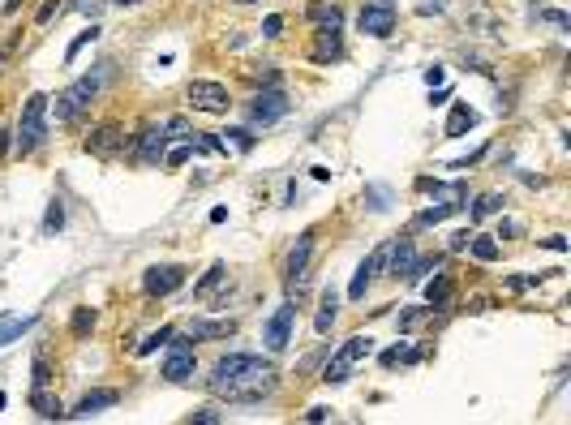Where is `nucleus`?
<instances>
[{
    "label": "nucleus",
    "instance_id": "72a5a7b5",
    "mask_svg": "<svg viewBox=\"0 0 571 425\" xmlns=\"http://www.w3.org/2000/svg\"><path fill=\"white\" fill-rule=\"evenodd\" d=\"M61 228H65V206L52 202L47 206V220H43V232H61Z\"/></svg>",
    "mask_w": 571,
    "mask_h": 425
},
{
    "label": "nucleus",
    "instance_id": "f8f14e48",
    "mask_svg": "<svg viewBox=\"0 0 571 425\" xmlns=\"http://www.w3.org/2000/svg\"><path fill=\"white\" fill-rule=\"evenodd\" d=\"M309 61H314V65H335V61H344V35H339V30H318L314 43H309Z\"/></svg>",
    "mask_w": 571,
    "mask_h": 425
},
{
    "label": "nucleus",
    "instance_id": "1a4fd4ad",
    "mask_svg": "<svg viewBox=\"0 0 571 425\" xmlns=\"http://www.w3.org/2000/svg\"><path fill=\"white\" fill-rule=\"evenodd\" d=\"M356 26H361V35H374V39H387V35L395 30V9L387 5V0H374V5H366V9H361Z\"/></svg>",
    "mask_w": 571,
    "mask_h": 425
},
{
    "label": "nucleus",
    "instance_id": "9d476101",
    "mask_svg": "<svg viewBox=\"0 0 571 425\" xmlns=\"http://www.w3.org/2000/svg\"><path fill=\"white\" fill-rule=\"evenodd\" d=\"M133 146H138V159H142V164H160L172 142H168V129H164V125H146V129L133 138Z\"/></svg>",
    "mask_w": 571,
    "mask_h": 425
},
{
    "label": "nucleus",
    "instance_id": "09e8293b",
    "mask_svg": "<svg viewBox=\"0 0 571 425\" xmlns=\"http://www.w3.org/2000/svg\"><path fill=\"white\" fill-rule=\"evenodd\" d=\"M520 232H524V228L515 224V220H503V228H498V237H503V241H511V237H520Z\"/></svg>",
    "mask_w": 571,
    "mask_h": 425
},
{
    "label": "nucleus",
    "instance_id": "c03bdc74",
    "mask_svg": "<svg viewBox=\"0 0 571 425\" xmlns=\"http://www.w3.org/2000/svg\"><path fill=\"white\" fill-rule=\"evenodd\" d=\"M280 30H284V18H280V13H271V18L263 22V35H267V39H275Z\"/></svg>",
    "mask_w": 571,
    "mask_h": 425
},
{
    "label": "nucleus",
    "instance_id": "39448f33",
    "mask_svg": "<svg viewBox=\"0 0 571 425\" xmlns=\"http://www.w3.org/2000/svg\"><path fill=\"white\" fill-rule=\"evenodd\" d=\"M185 99H189V108H193V112H211V116L228 112V103H232V99H228V86H224V82H211V78L189 82Z\"/></svg>",
    "mask_w": 571,
    "mask_h": 425
},
{
    "label": "nucleus",
    "instance_id": "2eb2a0df",
    "mask_svg": "<svg viewBox=\"0 0 571 425\" xmlns=\"http://www.w3.org/2000/svg\"><path fill=\"white\" fill-rule=\"evenodd\" d=\"M232 331H236L232 318H202V323L189 327V340H193V344H202V340H224V335H232Z\"/></svg>",
    "mask_w": 571,
    "mask_h": 425
},
{
    "label": "nucleus",
    "instance_id": "aec40b11",
    "mask_svg": "<svg viewBox=\"0 0 571 425\" xmlns=\"http://www.w3.org/2000/svg\"><path fill=\"white\" fill-rule=\"evenodd\" d=\"M121 395L116 391H90V395H82L78 404H73V417L82 421V417H90V412H99V408H112Z\"/></svg>",
    "mask_w": 571,
    "mask_h": 425
},
{
    "label": "nucleus",
    "instance_id": "864d4df0",
    "mask_svg": "<svg viewBox=\"0 0 571 425\" xmlns=\"http://www.w3.org/2000/svg\"><path fill=\"white\" fill-rule=\"evenodd\" d=\"M546 249H554V253H567V241H563V237H550V241H546Z\"/></svg>",
    "mask_w": 571,
    "mask_h": 425
},
{
    "label": "nucleus",
    "instance_id": "3c124183",
    "mask_svg": "<svg viewBox=\"0 0 571 425\" xmlns=\"http://www.w3.org/2000/svg\"><path fill=\"white\" fill-rule=\"evenodd\" d=\"M253 82H258V86H267V90H271V86L280 82V69H267V73H258Z\"/></svg>",
    "mask_w": 571,
    "mask_h": 425
},
{
    "label": "nucleus",
    "instance_id": "0eeeda50",
    "mask_svg": "<svg viewBox=\"0 0 571 425\" xmlns=\"http://www.w3.org/2000/svg\"><path fill=\"white\" fill-rule=\"evenodd\" d=\"M125 146H133V138H129L121 125H95V129L86 133V142H82L86 155H103V159H108V155H121Z\"/></svg>",
    "mask_w": 571,
    "mask_h": 425
},
{
    "label": "nucleus",
    "instance_id": "79ce46f5",
    "mask_svg": "<svg viewBox=\"0 0 571 425\" xmlns=\"http://www.w3.org/2000/svg\"><path fill=\"white\" fill-rule=\"evenodd\" d=\"M61 9H65V5H61V0H47V5L39 9V18H35V22H39V26H47L52 18H56V13H61Z\"/></svg>",
    "mask_w": 571,
    "mask_h": 425
},
{
    "label": "nucleus",
    "instance_id": "c85d7f7f",
    "mask_svg": "<svg viewBox=\"0 0 571 425\" xmlns=\"http://www.w3.org/2000/svg\"><path fill=\"white\" fill-rule=\"evenodd\" d=\"M370 280H374V267H370V258L356 267V275H352V284H348V301H361L366 297V288H370Z\"/></svg>",
    "mask_w": 571,
    "mask_h": 425
},
{
    "label": "nucleus",
    "instance_id": "a19ab883",
    "mask_svg": "<svg viewBox=\"0 0 571 425\" xmlns=\"http://www.w3.org/2000/svg\"><path fill=\"white\" fill-rule=\"evenodd\" d=\"M73 9H78L82 18H99V13H103V0H73Z\"/></svg>",
    "mask_w": 571,
    "mask_h": 425
},
{
    "label": "nucleus",
    "instance_id": "4be33fe9",
    "mask_svg": "<svg viewBox=\"0 0 571 425\" xmlns=\"http://www.w3.org/2000/svg\"><path fill=\"white\" fill-rule=\"evenodd\" d=\"M30 408H35L39 417H47V421H61V417H65L61 400L52 395V391H30Z\"/></svg>",
    "mask_w": 571,
    "mask_h": 425
},
{
    "label": "nucleus",
    "instance_id": "7ed1b4c3",
    "mask_svg": "<svg viewBox=\"0 0 571 425\" xmlns=\"http://www.w3.org/2000/svg\"><path fill=\"white\" fill-rule=\"evenodd\" d=\"M103 73V69H99ZM99 73H86V78H78L73 86H65L61 95H56V103H52V116L56 121H73L78 112H86L90 108V99L99 95V86H103V78Z\"/></svg>",
    "mask_w": 571,
    "mask_h": 425
},
{
    "label": "nucleus",
    "instance_id": "5fc2aeb1",
    "mask_svg": "<svg viewBox=\"0 0 571 425\" xmlns=\"http://www.w3.org/2000/svg\"><path fill=\"white\" fill-rule=\"evenodd\" d=\"M430 99H434V103H447V99H451V90H447V86H438V90H430Z\"/></svg>",
    "mask_w": 571,
    "mask_h": 425
},
{
    "label": "nucleus",
    "instance_id": "f704fd0d",
    "mask_svg": "<svg viewBox=\"0 0 571 425\" xmlns=\"http://www.w3.org/2000/svg\"><path fill=\"white\" fill-rule=\"evenodd\" d=\"M189 150H193V146H189V138H185V142H172V150L164 155V164H168V168H181L185 159H189Z\"/></svg>",
    "mask_w": 571,
    "mask_h": 425
},
{
    "label": "nucleus",
    "instance_id": "b1692460",
    "mask_svg": "<svg viewBox=\"0 0 571 425\" xmlns=\"http://www.w3.org/2000/svg\"><path fill=\"white\" fill-rule=\"evenodd\" d=\"M451 292H455V280H451V275H434V280L426 284V301H430V305H447Z\"/></svg>",
    "mask_w": 571,
    "mask_h": 425
},
{
    "label": "nucleus",
    "instance_id": "37998d69",
    "mask_svg": "<svg viewBox=\"0 0 571 425\" xmlns=\"http://www.w3.org/2000/svg\"><path fill=\"white\" fill-rule=\"evenodd\" d=\"M189 425H220V412H215V408H202V412L189 417Z\"/></svg>",
    "mask_w": 571,
    "mask_h": 425
},
{
    "label": "nucleus",
    "instance_id": "7c9ffc66",
    "mask_svg": "<svg viewBox=\"0 0 571 425\" xmlns=\"http://www.w3.org/2000/svg\"><path fill=\"white\" fill-rule=\"evenodd\" d=\"M331 327H335V292H327V297H323L318 318H314V331H318V335H327Z\"/></svg>",
    "mask_w": 571,
    "mask_h": 425
},
{
    "label": "nucleus",
    "instance_id": "49530a36",
    "mask_svg": "<svg viewBox=\"0 0 571 425\" xmlns=\"http://www.w3.org/2000/svg\"><path fill=\"white\" fill-rule=\"evenodd\" d=\"M417 13H426V18L434 13V18H438V13H443V0H417Z\"/></svg>",
    "mask_w": 571,
    "mask_h": 425
},
{
    "label": "nucleus",
    "instance_id": "20e7f679",
    "mask_svg": "<svg viewBox=\"0 0 571 425\" xmlns=\"http://www.w3.org/2000/svg\"><path fill=\"white\" fill-rule=\"evenodd\" d=\"M185 280H189V271L181 267V262H160V267L142 271V292L146 297H172Z\"/></svg>",
    "mask_w": 571,
    "mask_h": 425
},
{
    "label": "nucleus",
    "instance_id": "6ab92c4d",
    "mask_svg": "<svg viewBox=\"0 0 571 425\" xmlns=\"http://www.w3.org/2000/svg\"><path fill=\"white\" fill-rule=\"evenodd\" d=\"M309 22H314L318 30H339L344 26V9L335 5V0H331V5H327V0H318V5L309 9Z\"/></svg>",
    "mask_w": 571,
    "mask_h": 425
},
{
    "label": "nucleus",
    "instance_id": "e433bc0d",
    "mask_svg": "<svg viewBox=\"0 0 571 425\" xmlns=\"http://www.w3.org/2000/svg\"><path fill=\"white\" fill-rule=\"evenodd\" d=\"M421 313H426V309H417V305H408V309H399V318H395V327H399V331H412V327L421 323Z\"/></svg>",
    "mask_w": 571,
    "mask_h": 425
},
{
    "label": "nucleus",
    "instance_id": "4468645a",
    "mask_svg": "<svg viewBox=\"0 0 571 425\" xmlns=\"http://www.w3.org/2000/svg\"><path fill=\"white\" fill-rule=\"evenodd\" d=\"M193 369H198L193 348H172V352H168V361H164V383H189V378H193Z\"/></svg>",
    "mask_w": 571,
    "mask_h": 425
},
{
    "label": "nucleus",
    "instance_id": "a211bd4d",
    "mask_svg": "<svg viewBox=\"0 0 571 425\" xmlns=\"http://www.w3.org/2000/svg\"><path fill=\"white\" fill-rule=\"evenodd\" d=\"M30 327H35V313H5L0 318V348L13 344L18 335H26Z\"/></svg>",
    "mask_w": 571,
    "mask_h": 425
},
{
    "label": "nucleus",
    "instance_id": "6e6d98bb",
    "mask_svg": "<svg viewBox=\"0 0 571 425\" xmlns=\"http://www.w3.org/2000/svg\"><path fill=\"white\" fill-rule=\"evenodd\" d=\"M22 9V0H5V13H18Z\"/></svg>",
    "mask_w": 571,
    "mask_h": 425
},
{
    "label": "nucleus",
    "instance_id": "4d7b16f0",
    "mask_svg": "<svg viewBox=\"0 0 571 425\" xmlns=\"http://www.w3.org/2000/svg\"><path fill=\"white\" fill-rule=\"evenodd\" d=\"M116 5H138V0H116Z\"/></svg>",
    "mask_w": 571,
    "mask_h": 425
},
{
    "label": "nucleus",
    "instance_id": "c9c22d12",
    "mask_svg": "<svg viewBox=\"0 0 571 425\" xmlns=\"http://www.w3.org/2000/svg\"><path fill=\"white\" fill-rule=\"evenodd\" d=\"M30 383H35V391H47V383H52V365L39 357L35 361V369H30Z\"/></svg>",
    "mask_w": 571,
    "mask_h": 425
},
{
    "label": "nucleus",
    "instance_id": "58836bf2",
    "mask_svg": "<svg viewBox=\"0 0 571 425\" xmlns=\"http://www.w3.org/2000/svg\"><path fill=\"white\" fill-rule=\"evenodd\" d=\"M417 189H421V193H434V198L451 193V185H447V181H434V176H417Z\"/></svg>",
    "mask_w": 571,
    "mask_h": 425
},
{
    "label": "nucleus",
    "instance_id": "5701e85b",
    "mask_svg": "<svg viewBox=\"0 0 571 425\" xmlns=\"http://www.w3.org/2000/svg\"><path fill=\"white\" fill-rule=\"evenodd\" d=\"M224 280H228V267H224V262H215V267H211V271H206V275L198 280V288H193V292L206 301V297H215V292L224 288Z\"/></svg>",
    "mask_w": 571,
    "mask_h": 425
},
{
    "label": "nucleus",
    "instance_id": "f03ea898",
    "mask_svg": "<svg viewBox=\"0 0 571 425\" xmlns=\"http://www.w3.org/2000/svg\"><path fill=\"white\" fill-rule=\"evenodd\" d=\"M43 142H47V95L35 90L26 99V108H22V121H18V150L35 155Z\"/></svg>",
    "mask_w": 571,
    "mask_h": 425
},
{
    "label": "nucleus",
    "instance_id": "dca6fc26",
    "mask_svg": "<svg viewBox=\"0 0 571 425\" xmlns=\"http://www.w3.org/2000/svg\"><path fill=\"white\" fill-rule=\"evenodd\" d=\"M477 121H481V116L469 108V103H455V108L447 112V125H443V133H447V138H464V133H469Z\"/></svg>",
    "mask_w": 571,
    "mask_h": 425
},
{
    "label": "nucleus",
    "instance_id": "412c9836",
    "mask_svg": "<svg viewBox=\"0 0 571 425\" xmlns=\"http://www.w3.org/2000/svg\"><path fill=\"white\" fill-rule=\"evenodd\" d=\"M455 210H459V202H434V206L417 210V220H412V228H434V224H443L447 215H455Z\"/></svg>",
    "mask_w": 571,
    "mask_h": 425
},
{
    "label": "nucleus",
    "instance_id": "4c0bfd02",
    "mask_svg": "<svg viewBox=\"0 0 571 425\" xmlns=\"http://www.w3.org/2000/svg\"><path fill=\"white\" fill-rule=\"evenodd\" d=\"M95 35H99L95 26H90V30H82V35H78V39L69 43V52H65V61H73V56H82V52H86V43H95Z\"/></svg>",
    "mask_w": 571,
    "mask_h": 425
},
{
    "label": "nucleus",
    "instance_id": "bb28decb",
    "mask_svg": "<svg viewBox=\"0 0 571 425\" xmlns=\"http://www.w3.org/2000/svg\"><path fill=\"white\" fill-rule=\"evenodd\" d=\"M494 210H503V193H481L469 206V220H486V215H494Z\"/></svg>",
    "mask_w": 571,
    "mask_h": 425
},
{
    "label": "nucleus",
    "instance_id": "ea45409f",
    "mask_svg": "<svg viewBox=\"0 0 571 425\" xmlns=\"http://www.w3.org/2000/svg\"><path fill=\"white\" fill-rule=\"evenodd\" d=\"M331 421H335V412H331L327 404H318V408L305 412V425H331Z\"/></svg>",
    "mask_w": 571,
    "mask_h": 425
},
{
    "label": "nucleus",
    "instance_id": "f3484780",
    "mask_svg": "<svg viewBox=\"0 0 571 425\" xmlns=\"http://www.w3.org/2000/svg\"><path fill=\"white\" fill-rule=\"evenodd\" d=\"M430 357V348H412V344H391V348H383V365L387 369H395V365H417V361H426Z\"/></svg>",
    "mask_w": 571,
    "mask_h": 425
},
{
    "label": "nucleus",
    "instance_id": "a18cd8bd",
    "mask_svg": "<svg viewBox=\"0 0 571 425\" xmlns=\"http://www.w3.org/2000/svg\"><path fill=\"white\" fill-rule=\"evenodd\" d=\"M426 86H430V90H434V86H447V73H443V65L426 69Z\"/></svg>",
    "mask_w": 571,
    "mask_h": 425
},
{
    "label": "nucleus",
    "instance_id": "c756f323",
    "mask_svg": "<svg viewBox=\"0 0 571 425\" xmlns=\"http://www.w3.org/2000/svg\"><path fill=\"white\" fill-rule=\"evenodd\" d=\"M348 374H352V365H348L344 357H335V352H331V361H327V369H323V383H327V387H339Z\"/></svg>",
    "mask_w": 571,
    "mask_h": 425
},
{
    "label": "nucleus",
    "instance_id": "2f4dec72",
    "mask_svg": "<svg viewBox=\"0 0 571 425\" xmlns=\"http://www.w3.org/2000/svg\"><path fill=\"white\" fill-rule=\"evenodd\" d=\"M95 318H99V313H95V309H86V305H82V309H73V323H69V331H73L78 340H82V335H90V331H95Z\"/></svg>",
    "mask_w": 571,
    "mask_h": 425
},
{
    "label": "nucleus",
    "instance_id": "8fccbe9b",
    "mask_svg": "<svg viewBox=\"0 0 571 425\" xmlns=\"http://www.w3.org/2000/svg\"><path fill=\"white\" fill-rule=\"evenodd\" d=\"M529 284H537V280H524V275H511V280H507V292H524Z\"/></svg>",
    "mask_w": 571,
    "mask_h": 425
},
{
    "label": "nucleus",
    "instance_id": "603ef678",
    "mask_svg": "<svg viewBox=\"0 0 571 425\" xmlns=\"http://www.w3.org/2000/svg\"><path fill=\"white\" fill-rule=\"evenodd\" d=\"M541 18H550L554 26H567V13L563 9H541Z\"/></svg>",
    "mask_w": 571,
    "mask_h": 425
},
{
    "label": "nucleus",
    "instance_id": "cd10ccee",
    "mask_svg": "<svg viewBox=\"0 0 571 425\" xmlns=\"http://www.w3.org/2000/svg\"><path fill=\"white\" fill-rule=\"evenodd\" d=\"M469 253L477 262H498V237H473L469 241Z\"/></svg>",
    "mask_w": 571,
    "mask_h": 425
},
{
    "label": "nucleus",
    "instance_id": "6e6552de",
    "mask_svg": "<svg viewBox=\"0 0 571 425\" xmlns=\"http://www.w3.org/2000/svg\"><path fill=\"white\" fill-rule=\"evenodd\" d=\"M292 323H296V305H292V301H284V305L267 318V327H263V344H267V352H284V348H288V340H292Z\"/></svg>",
    "mask_w": 571,
    "mask_h": 425
},
{
    "label": "nucleus",
    "instance_id": "9b49d317",
    "mask_svg": "<svg viewBox=\"0 0 571 425\" xmlns=\"http://www.w3.org/2000/svg\"><path fill=\"white\" fill-rule=\"evenodd\" d=\"M314 245H318V228H305V232L292 241V253H288V280H292V284L305 280V267H309V258H314Z\"/></svg>",
    "mask_w": 571,
    "mask_h": 425
},
{
    "label": "nucleus",
    "instance_id": "f257e3e1",
    "mask_svg": "<svg viewBox=\"0 0 571 425\" xmlns=\"http://www.w3.org/2000/svg\"><path fill=\"white\" fill-rule=\"evenodd\" d=\"M280 383L275 365L258 352H228L215 361L211 369V387L215 395H228V400H253V395H267L271 387Z\"/></svg>",
    "mask_w": 571,
    "mask_h": 425
},
{
    "label": "nucleus",
    "instance_id": "393cba45",
    "mask_svg": "<svg viewBox=\"0 0 571 425\" xmlns=\"http://www.w3.org/2000/svg\"><path fill=\"white\" fill-rule=\"evenodd\" d=\"M172 335H176V327H160V331H150V335L138 344V352H133V357H155V352H160V348L172 340Z\"/></svg>",
    "mask_w": 571,
    "mask_h": 425
},
{
    "label": "nucleus",
    "instance_id": "de8ad7c7",
    "mask_svg": "<svg viewBox=\"0 0 571 425\" xmlns=\"http://www.w3.org/2000/svg\"><path fill=\"white\" fill-rule=\"evenodd\" d=\"M473 237H469V228H459V232H451V241H447V249H464Z\"/></svg>",
    "mask_w": 571,
    "mask_h": 425
},
{
    "label": "nucleus",
    "instance_id": "423d86ee",
    "mask_svg": "<svg viewBox=\"0 0 571 425\" xmlns=\"http://www.w3.org/2000/svg\"><path fill=\"white\" fill-rule=\"evenodd\" d=\"M245 112H249V125H263V129H267V125L284 121V112H288V95L271 86V90H263V95H253Z\"/></svg>",
    "mask_w": 571,
    "mask_h": 425
},
{
    "label": "nucleus",
    "instance_id": "473e14b6",
    "mask_svg": "<svg viewBox=\"0 0 571 425\" xmlns=\"http://www.w3.org/2000/svg\"><path fill=\"white\" fill-rule=\"evenodd\" d=\"M220 142H224V150H228V146H232V150H249V146H253V133H249V129H228Z\"/></svg>",
    "mask_w": 571,
    "mask_h": 425
},
{
    "label": "nucleus",
    "instance_id": "a878e982",
    "mask_svg": "<svg viewBox=\"0 0 571 425\" xmlns=\"http://www.w3.org/2000/svg\"><path fill=\"white\" fill-rule=\"evenodd\" d=\"M366 352H374V340H370V335H352V340H348V344H344L335 357H344L348 365H356V361L366 357Z\"/></svg>",
    "mask_w": 571,
    "mask_h": 425
},
{
    "label": "nucleus",
    "instance_id": "ddd939ff",
    "mask_svg": "<svg viewBox=\"0 0 571 425\" xmlns=\"http://www.w3.org/2000/svg\"><path fill=\"white\" fill-rule=\"evenodd\" d=\"M417 258H421V253H417V245H412V241H387V275L404 280Z\"/></svg>",
    "mask_w": 571,
    "mask_h": 425
}]
</instances>
